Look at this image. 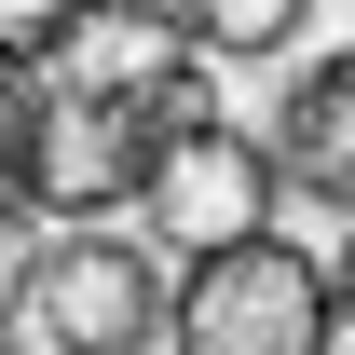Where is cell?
<instances>
[{"mask_svg": "<svg viewBox=\"0 0 355 355\" xmlns=\"http://www.w3.org/2000/svg\"><path fill=\"white\" fill-rule=\"evenodd\" d=\"M28 110H42V55L0 42V205H14V164H28Z\"/></svg>", "mask_w": 355, "mask_h": 355, "instance_id": "cell-7", "label": "cell"}, {"mask_svg": "<svg viewBox=\"0 0 355 355\" xmlns=\"http://www.w3.org/2000/svg\"><path fill=\"white\" fill-rule=\"evenodd\" d=\"M328 355H355V246L328 260Z\"/></svg>", "mask_w": 355, "mask_h": 355, "instance_id": "cell-10", "label": "cell"}, {"mask_svg": "<svg viewBox=\"0 0 355 355\" xmlns=\"http://www.w3.org/2000/svg\"><path fill=\"white\" fill-rule=\"evenodd\" d=\"M273 164L301 178L314 205H355V42L301 69V96H287V137H273Z\"/></svg>", "mask_w": 355, "mask_h": 355, "instance_id": "cell-5", "label": "cell"}, {"mask_svg": "<svg viewBox=\"0 0 355 355\" xmlns=\"http://www.w3.org/2000/svg\"><path fill=\"white\" fill-rule=\"evenodd\" d=\"M83 14H150V28H178L191 0H83Z\"/></svg>", "mask_w": 355, "mask_h": 355, "instance_id": "cell-11", "label": "cell"}, {"mask_svg": "<svg viewBox=\"0 0 355 355\" xmlns=\"http://www.w3.org/2000/svg\"><path fill=\"white\" fill-rule=\"evenodd\" d=\"M69 14H83V0H0V42H14V55H55Z\"/></svg>", "mask_w": 355, "mask_h": 355, "instance_id": "cell-9", "label": "cell"}, {"mask_svg": "<svg viewBox=\"0 0 355 355\" xmlns=\"http://www.w3.org/2000/svg\"><path fill=\"white\" fill-rule=\"evenodd\" d=\"M178 28L205 42V69H246V55H287V42H301L314 0H191Z\"/></svg>", "mask_w": 355, "mask_h": 355, "instance_id": "cell-6", "label": "cell"}, {"mask_svg": "<svg viewBox=\"0 0 355 355\" xmlns=\"http://www.w3.org/2000/svg\"><path fill=\"white\" fill-rule=\"evenodd\" d=\"M28 260H42V232H28V205H0V328L28 314Z\"/></svg>", "mask_w": 355, "mask_h": 355, "instance_id": "cell-8", "label": "cell"}, {"mask_svg": "<svg viewBox=\"0 0 355 355\" xmlns=\"http://www.w3.org/2000/svg\"><path fill=\"white\" fill-rule=\"evenodd\" d=\"M273 137H246L219 110V123H191L150 150V191H137V219H150V246H178V260H205V246H232V232H273Z\"/></svg>", "mask_w": 355, "mask_h": 355, "instance_id": "cell-4", "label": "cell"}, {"mask_svg": "<svg viewBox=\"0 0 355 355\" xmlns=\"http://www.w3.org/2000/svg\"><path fill=\"white\" fill-rule=\"evenodd\" d=\"M164 328L178 355H328V260H301L287 232H232L178 273Z\"/></svg>", "mask_w": 355, "mask_h": 355, "instance_id": "cell-1", "label": "cell"}, {"mask_svg": "<svg viewBox=\"0 0 355 355\" xmlns=\"http://www.w3.org/2000/svg\"><path fill=\"white\" fill-rule=\"evenodd\" d=\"M28 314H42L55 355H150V342H164V273H150L137 232L55 219L42 260H28Z\"/></svg>", "mask_w": 355, "mask_h": 355, "instance_id": "cell-3", "label": "cell"}, {"mask_svg": "<svg viewBox=\"0 0 355 355\" xmlns=\"http://www.w3.org/2000/svg\"><path fill=\"white\" fill-rule=\"evenodd\" d=\"M150 150H164V137L137 123L123 96H96V83H69V69H55L42 55V110H28V164H14V205H28V219H110V205H137V191H150Z\"/></svg>", "mask_w": 355, "mask_h": 355, "instance_id": "cell-2", "label": "cell"}]
</instances>
